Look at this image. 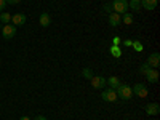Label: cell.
I'll use <instances>...</instances> for the list:
<instances>
[{"label":"cell","instance_id":"cell-1","mask_svg":"<svg viewBox=\"0 0 160 120\" xmlns=\"http://www.w3.org/2000/svg\"><path fill=\"white\" fill-rule=\"evenodd\" d=\"M115 91H117V96H118L120 99H131V96H133L131 87L127 85V83H120V85L115 88Z\"/></svg>","mask_w":160,"mask_h":120},{"label":"cell","instance_id":"cell-2","mask_svg":"<svg viewBox=\"0 0 160 120\" xmlns=\"http://www.w3.org/2000/svg\"><path fill=\"white\" fill-rule=\"evenodd\" d=\"M112 10L118 15H123L128 11V0H114L112 2Z\"/></svg>","mask_w":160,"mask_h":120},{"label":"cell","instance_id":"cell-3","mask_svg":"<svg viewBox=\"0 0 160 120\" xmlns=\"http://www.w3.org/2000/svg\"><path fill=\"white\" fill-rule=\"evenodd\" d=\"M101 98H102L106 102H115V101L118 99L117 91H115V90H112V88H106V90L101 93Z\"/></svg>","mask_w":160,"mask_h":120},{"label":"cell","instance_id":"cell-4","mask_svg":"<svg viewBox=\"0 0 160 120\" xmlns=\"http://www.w3.org/2000/svg\"><path fill=\"white\" fill-rule=\"evenodd\" d=\"M2 35L5 40H10L16 35V26H13V24H3V28H2Z\"/></svg>","mask_w":160,"mask_h":120},{"label":"cell","instance_id":"cell-5","mask_svg":"<svg viewBox=\"0 0 160 120\" xmlns=\"http://www.w3.org/2000/svg\"><path fill=\"white\" fill-rule=\"evenodd\" d=\"M131 91H133V95H136L139 98H146V96H148V93H149L148 87H146L144 83H136L135 87H131Z\"/></svg>","mask_w":160,"mask_h":120},{"label":"cell","instance_id":"cell-6","mask_svg":"<svg viewBox=\"0 0 160 120\" xmlns=\"http://www.w3.org/2000/svg\"><path fill=\"white\" fill-rule=\"evenodd\" d=\"M90 80H91V87L96 88V90H101V88L106 87V78L101 77V75H93Z\"/></svg>","mask_w":160,"mask_h":120},{"label":"cell","instance_id":"cell-7","mask_svg":"<svg viewBox=\"0 0 160 120\" xmlns=\"http://www.w3.org/2000/svg\"><path fill=\"white\" fill-rule=\"evenodd\" d=\"M146 64H148L149 68H152V69H157L158 64H160V55H158L157 51L152 53V55H149V58H148V61H146Z\"/></svg>","mask_w":160,"mask_h":120},{"label":"cell","instance_id":"cell-8","mask_svg":"<svg viewBox=\"0 0 160 120\" xmlns=\"http://www.w3.org/2000/svg\"><path fill=\"white\" fill-rule=\"evenodd\" d=\"M146 114L148 115H158L160 114V104L158 102H149L146 106Z\"/></svg>","mask_w":160,"mask_h":120},{"label":"cell","instance_id":"cell-9","mask_svg":"<svg viewBox=\"0 0 160 120\" xmlns=\"http://www.w3.org/2000/svg\"><path fill=\"white\" fill-rule=\"evenodd\" d=\"M11 22H13V26H22V24H26V15H24V13L11 15Z\"/></svg>","mask_w":160,"mask_h":120},{"label":"cell","instance_id":"cell-10","mask_svg":"<svg viewBox=\"0 0 160 120\" xmlns=\"http://www.w3.org/2000/svg\"><path fill=\"white\" fill-rule=\"evenodd\" d=\"M144 75H146V78H148L149 83H155L157 80H158V71L157 69H152V68H149V71L146 72Z\"/></svg>","mask_w":160,"mask_h":120},{"label":"cell","instance_id":"cell-11","mask_svg":"<svg viewBox=\"0 0 160 120\" xmlns=\"http://www.w3.org/2000/svg\"><path fill=\"white\" fill-rule=\"evenodd\" d=\"M122 22V16L118 15V13H109V24L112 26V28H117V26Z\"/></svg>","mask_w":160,"mask_h":120},{"label":"cell","instance_id":"cell-12","mask_svg":"<svg viewBox=\"0 0 160 120\" xmlns=\"http://www.w3.org/2000/svg\"><path fill=\"white\" fill-rule=\"evenodd\" d=\"M38 22H40L42 28H48V26L51 24V16L48 15V13H42L40 18H38Z\"/></svg>","mask_w":160,"mask_h":120},{"label":"cell","instance_id":"cell-13","mask_svg":"<svg viewBox=\"0 0 160 120\" xmlns=\"http://www.w3.org/2000/svg\"><path fill=\"white\" fill-rule=\"evenodd\" d=\"M141 2V7L144 8V10H155V7H157V0H139Z\"/></svg>","mask_w":160,"mask_h":120},{"label":"cell","instance_id":"cell-14","mask_svg":"<svg viewBox=\"0 0 160 120\" xmlns=\"http://www.w3.org/2000/svg\"><path fill=\"white\" fill-rule=\"evenodd\" d=\"M106 85H109V88L115 90V88L120 85V80H118V77H114V75H111L108 80H106Z\"/></svg>","mask_w":160,"mask_h":120},{"label":"cell","instance_id":"cell-15","mask_svg":"<svg viewBox=\"0 0 160 120\" xmlns=\"http://www.w3.org/2000/svg\"><path fill=\"white\" fill-rule=\"evenodd\" d=\"M128 8H131L133 11H139L141 2H139V0H130V2H128Z\"/></svg>","mask_w":160,"mask_h":120},{"label":"cell","instance_id":"cell-16","mask_svg":"<svg viewBox=\"0 0 160 120\" xmlns=\"http://www.w3.org/2000/svg\"><path fill=\"white\" fill-rule=\"evenodd\" d=\"M10 21H11V15H10V13H7V11H2V13H0V22L10 24Z\"/></svg>","mask_w":160,"mask_h":120},{"label":"cell","instance_id":"cell-17","mask_svg":"<svg viewBox=\"0 0 160 120\" xmlns=\"http://www.w3.org/2000/svg\"><path fill=\"white\" fill-rule=\"evenodd\" d=\"M111 55H112L114 58H120V56H122V50H120L118 45H112V47H111Z\"/></svg>","mask_w":160,"mask_h":120},{"label":"cell","instance_id":"cell-18","mask_svg":"<svg viewBox=\"0 0 160 120\" xmlns=\"http://www.w3.org/2000/svg\"><path fill=\"white\" fill-rule=\"evenodd\" d=\"M131 47H133V50H135V51H138V53H141V51L144 50V47H142V43L139 42V40H133Z\"/></svg>","mask_w":160,"mask_h":120},{"label":"cell","instance_id":"cell-19","mask_svg":"<svg viewBox=\"0 0 160 120\" xmlns=\"http://www.w3.org/2000/svg\"><path fill=\"white\" fill-rule=\"evenodd\" d=\"M122 22H125V24H131L133 22V15H131V13H123V15H122Z\"/></svg>","mask_w":160,"mask_h":120},{"label":"cell","instance_id":"cell-20","mask_svg":"<svg viewBox=\"0 0 160 120\" xmlns=\"http://www.w3.org/2000/svg\"><path fill=\"white\" fill-rule=\"evenodd\" d=\"M82 75H83V78H88V80H90V78L93 77V71H91L90 68H85V69L82 71Z\"/></svg>","mask_w":160,"mask_h":120},{"label":"cell","instance_id":"cell-21","mask_svg":"<svg viewBox=\"0 0 160 120\" xmlns=\"http://www.w3.org/2000/svg\"><path fill=\"white\" fill-rule=\"evenodd\" d=\"M148 71H149V66L146 64V62L139 66V74H146V72H148Z\"/></svg>","mask_w":160,"mask_h":120},{"label":"cell","instance_id":"cell-22","mask_svg":"<svg viewBox=\"0 0 160 120\" xmlns=\"http://www.w3.org/2000/svg\"><path fill=\"white\" fill-rule=\"evenodd\" d=\"M7 8V0H0V13Z\"/></svg>","mask_w":160,"mask_h":120},{"label":"cell","instance_id":"cell-23","mask_svg":"<svg viewBox=\"0 0 160 120\" xmlns=\"http://www.w3.org/2000/svg\"><path fill=\"white\" fill-rule=\"evenodd\" d=\"M19 2H21V0H7V5H16Z\"/></svg>","mask_w":160,"mask_h":120},{"label":"cell","instance_id":"cell-24","mask_svg":"<svg viewBox=\"0 0 160 120\" xmlns=\"http://www.w3.org/2000/svg\"><path fill=\"white\" fill-rule=\"evenodd\" d=\"M131 43H133V40H123V45L125 47H131Z\"/></svg>","mask_w":160,"mask_h":120},{"label":"cell","instance_id":"cell-25","mask_svg":"<svg viewBox=\"0 0 160 120\" xmlns=\"http://www.w3.org/2000/svg\"><path fill=\"white\" fill-rule=\"evenodd\" d=\"M112 43H114V45H118V43H120V38H118V37H114Z\"/></svg>","mask_w":160,"mask_h":120},{"label":"cell","instance_id":"cell-26","mask_svg":"<svg viewBox=\"0 0 160 120\" xmlns=\"http://www.w3.org/2000/svg\"><path fill=\"white\" fill-rule=\"evenodd\" d=\"M34 120H47V117H45V115H37Z\"/></svg>","mask_w":160,"mask_h":120},{"label":"cell","instance_id":"cell-27","mask_svg":"<svg viewBox=\"0 0 160 120\" xmlns=\"http://www.w3.org/2000/svg\"><path fill=\"white\" fill-rule=\"evenodd\" d=\"M111 7H112V5H106V7H104V8H106V11H109V13H112V10H111Z\"/></svg>","mask_w":160,"mask_h":120},{"label":"cell","instance_id":"cell-28","mask_svg":"<svg viewBox=\"0 0 160 120\" xmlns=\"http://www.w3.org/2000/svg\"><path fill=\"white\" fill-rule=\"evenodd\" d=\"M19 120H31V118H29V117H28V115H22V117H21V118H19Z\"/></svg>","mask_w":160,"mask_h":120}]
</instances>
